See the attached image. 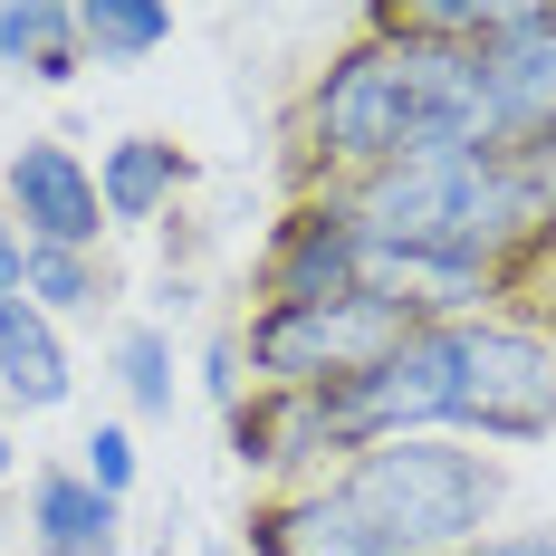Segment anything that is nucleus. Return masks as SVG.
<instances>
[{
	"mask_svg": "<svg viewBox=\"0 0 556 556\" xmlns=\"http://www.w3.org/2000/svg\"><path fill=\"white\" fill-rule=\"evenodd\" d=\"M470 144H490L470 49H432V39H403V29H355L298 97V173H307V192L317 182L345 192V182H365L384 164L470 154Z\"/></svg>",
	"mask_w": 556,
	"mask_h": 556,
	"instance_id": "f257e3e1",
	"label": "nucleus"
},
{
	"mask_svg": "<svg viewBox=\"0 0 556 556\" xmlns=\"http://www.w3.org/2000/svg\"><path fill=\"white\" fill-rule=\"evenodd\" d=\"M345 212L375 250H422V260H470V269H518L528 250H547L538 202L518 182V154L470 144V154H413L365 182H345Z\"/></svg>",
	"mask_w": 556,
	"mask_h": 556,
	"instance_id": "f03ea898",
	"label": "nucleus"
},
{
	"mask_svg": "<svg viewBox=\"0 0 556 556\" xmlns=\"http://www.w3.org/2000/svg\"><path fill=\"white\" fill-rule=\"evenodd\" d=\"M336 490L384 528L393 556H470L508 508V460L460 432H413V442L355 451Z\"/></svg>",
	"mask_w": 556,
	"mask_h": 556,
	"instance_id": "7ed1b4c3",
	"label": "nucleus"
},
{
	"mask_svg": "<svg viewBox=\"0 0 556 556\" xmlns=\"http://www.w3.org/2000/svg\"><path fill=\"white\" fill-rule=\"evenodd\" d=\"M451 432L480 451H528L556 442V327L490 307L460 327V393H451Z\"/></svg>",
	"mask_w": 556,
	"mask_h": 556,
	"instance_id": "20e7f679",
	"label": "nucleus"
},
{
	"mask_svg": "<svg viewBox=\"0 0 556 556\" xmlns=\"http://www.w3.org/2000/svg\"><path fill=\"white\" fill-rule=\"evenodd\" d=\"M403 336H413V317L384 307L375 288H355V298L250 307L240 355H250V384H269V393H327V384H355L365 365H384Z\"/></svg>",
	"mask_w": 556,
	"mask_h": 556,
	"instance_id": "39448f33",
	"label": "nucleus"
},
{
	"mask_svg": "<svg viewBox=\"0 0 556 556\" xmlns=\"http://www.w3.org/2000/svg\"><path fill=\"white\" fill-rule=\"evenodd\" d=\"M365 288V230L345 212L336 182H298V202L278 212L269 250H260V307H298V298H355Z\"/></svg>",
	"mask_w": 556,
	"mask_h": 556,
	"instance_id": "423d86ee",
	"label": "nucleus"
},
{
	"mask_svg": "<svg viewBox=\"0 0 556 556\" xmlns=\"http://www.w3.org/2000/svg\"><path fill=\"white\" fill-rule=\"evenodd\" d=\"M0 212L29 250H97L106 240V202H97V164L58 135H20L0 164Z\"/></svg>",
	"mask_w": 556,
	"mask_h": 556,
	"instance_id": "0eeeda50",
	"label": "nucleus"
},
{
	"mask_svg": "<svg viewBox=\"0 0 556 556\" xmlns=\"http://www.w3.org/2000/svg\"><path fill=\"white\" fill-rule=\"evenodd\" d=\"M222 432H230V460H240L260 490H307V480H336V470H345V451H336L317 393L250 384V393H240V413H222Z\"/></svg>",
	"mask_w": 556,
	"mask_h": 556,
	"instance_id": "6e6552de",
	"label": "nucleus"
},
{
	"mask_svg": "<svg viewBox=\"0 0 556 556\" xmlns=\"http://www.w3.org/2000/svg\"><path fill=\"white\" fill-rule=\"evenodd\" d=\"M470 67H480V115H490V144H500V154L556 135V0L528 10L518 39L470 49Z\"/></svg>",
	"mask_w": 556,
	"mask_h": 556,
	"instance_id": "1a4fd4ad",
	"label": "nucleus"
},
{
	"mask_svg": "<svg viewBox=\"0 0 556 556\" xmlns=\"http://www.w3.org/2000/svg\"><path fill=\"white\" fill-rule=\"evenodd\" d=\"M250 556H393L384 528L345 500L336 480H307V490H260L250 518H240Z\"/></svg>",
	"mask_w": 556,
	"mask_h": 556,
	"instance_id": "9d476101",
	"label": "nucleus"
},
{
	"mask_svg": "<svg viewBox=\"0 0 556 556\" xmlns=\"http://www.w3.org/2000/svg\"><path fill=\"white\" fill-rule=\"evenodd\" d=\"M29 547L39 556H125V500L87 490L77 460L29 480Z\"/></svg>",
	"mask_w": 556,
	"mask_h": 556,
	"instance_id": "9b49d317",
	"label": "nucleus"
},
{
	"mask_svg": "<svg viewBox=\"0 0 556 556\" xmlns=\"http://www.w3.org/2000/svg\"><path fill=\"white\" fill-rule=\"evenodd\" d=\"M0 393L20 403V413H58L67 393H77V365H67V336L58 317L20 288V298H0Z\"/></svg>",
	"mask_w": 556,
	"mask_h": 556,
	"instance_id": "f8f14e48",
	"label": "nucleus"
},
{
	"mask_svg": "<svg viewBox=\"0 0 556 556\" xmlns=\"http://www.w3.org/2000/svg\"><path fill=\"white\" fill-rule=\"evenodd\" d=\"M182 192H192V154H182L173 135H115L106 154H97L106 230H115V222H164Z\"/></svg>",
	"mask_w": 556,
	"mask_h": 556,
	"instance_id": "ddd939ff",
	"label": "nucleus"
},
{
	"mask_svg": "<svg viewBox=\"0 0 556 556\" xmlns=\"http://www.w3.org/2000/svg\"><path fill=\"white\" fill-rule=\"evenodd\" d=\"M0 67L29 77V87H67V77L87 67L77 10H67V0H0Z\"/></svg>",
	"mask_w": 556,
	"mask_h": 556,
	"instance_id": "4468645a",
	"label": "nucleus"
},
{
	"mask_svg": "<svg viewBox=\"0 0 556 556\" xmlns=\"http://www.w3.org/2000/svg\"><path fill=\"white\" fill-rule=\"evenodd\" d=\"M77 39L97 67H144L154 49H173V10L164 0H77Z\"/></svg>",
	"mask_w": 556,
	"mask_h": 556,
	"instance_id": "2eb2a0df",
	"label": "nucleus"
},
{
	"mask_svg": "<svg viewBox=\"0 0 556 556\" xmlns=\"http://www.w3.org/2000/svg\"><path fill=\"white\" fill-rule=\"evenodd\" d=\"M115 384H125V413L135 422H173V336L164 327H115Z\"/></svg>",
	"mask_w": 556,
	"mask_h": 556,
	"instance_id": "dca6fc26",
	"label": "nucleus"
},
{
	"mask_svg": "<svg viewBox=\"0 0 556 556\" xmlns=\"http://www.w3.org/2000/svg\"><path fill=\"white\" fill-rule=\"evenodd\" d=\"M106 250H29V298L49 307V317H87V307H106Z\"/></svg>",
	"mask_w": 556,
	"mask_h": 556,
	"instance_id": "f3484780",
	"label": "nucleus"
},
{
	"mask_svg": "<svg viewBox=\"0 0 556 556\" xmlns=\"http://www.w3.org/2000/svg\"><path fill=\"white\" fill-rule=\"evenodd\" d=\"M135 460H144V451H135V432H125V422H97V432L77 442L87 490H106V500H125V490H135Z\"/></svg>",
	"mask_w": 556,
	"mask_h": 556,
	"instance_id": "a211bd4d",
	"label": "nucleus"
},
{
	"mask_svg": "<svg viewBox=\"0 0 556 556\" xmlns=\"http://www.w3.org/2000/svg\"><path fill=\"white\" fill-rule=\"evenodd\" d=\"M202 384H212V403H222V413H240V393H250V355H240V327H222L212 345H202Z\"/></svg>",
	"mask_w": 556,
	"mask_h": 556,
	"instance_id": "6ab92c4d",
	"label": "nucleus"
},
{
	"mask_svg": "<svg viewBox=\"0 0 556 556\" xmlns=\"http://www.w3.org/2000/svg\"><path fill=\"white\" fill-rule=\"evenodd\" d=\"M518 182H528V202H538V230L556 240V135L518 144Z\"/></svg>",
	"mask_w": 556,
	"mask_h": 556,
	"instance_id": "aec40b11",
	"label": "nucleus"
},
{
	"mask_svg": "<svg viewBox=\"0 0 556 556\" xmlns=\"http://www.w3.org/2000/svg\"><path fill=\"white\" fill-rule=\"evenodd\" d=\"M470 556H556V518H547V528H490Z\"/></svg>",
	"mask_w": 556,
	"mask_h": 556,
	"instance_id": "412c9836",
	"label": "nucleus"
},
{
	"mask_svg": "<svg viewBox=\"0 0 556 556\" xmlns=\"http://www.w3.org/2000/svg\"><path fill=\"white\" fill-rule=\"evenodd\" d=\"M10 470H20V442H10V422H0V490H10Z\"/></svg>",
	"mask_w": 556,
	"mask_h": 556,
	"instance_id": "4be33fe9",
	"label": "nucleus"
},
{
	"mask_svg": "<svg viewBox=\"0 0 556 556\" xmlns=\"http://www.w3.org/2000/svg\"><path fill=\"white\" fill-rule=\"evenodd\" d=\"M0 230H10V212H0Z\"/></svg>",
	"mask_w": 556,
	"mask_h": 556,
	"instance_id": "5701e85b",
	"label": "nucleus"
}]
</instances>
